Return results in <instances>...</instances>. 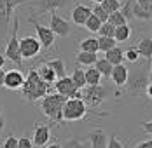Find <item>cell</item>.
Segmentation results:
<instances>
[{"mask_svg": "<svg viewBox=\"0 0 152 148\" xmlns=\"http://www.w3.org/2000/svg\"><path fill=\"white\" fill-rule=\"evenodd\" d=\"M79 49L84 51V52H98V40H96V37H88L84 40H80Z\"/></svg>", "mask_w": 152, "mask_h": 148, "instance_id": "cell-25", "label": "cell"}, {"mask_svg": "<svg viewBox=\"0 0 152 148\" xmlns=\"http://www.w3.org/2000/svg\"><path fill=\"white\" fill-rule=\"evenodd\" d=\"M84 77H86V86H98V84H102V78H103L94 66L84 70Z\"/></svg>", "mask_w": 152, "mask_h": 148, "instance_id": "cell-24", "label": "cell"}, {"mask_svg": "<svg viewBox=\"0 0 152 148\" xmlns=\"http://www.w3.org/2000/svg\"><path fill=\"white\" fill-rule=\"evenodd\" d=\"M89 112L88 104L84 103L80 98H68L63 108H61V117L65 122H74V120H80L86 117V113Z\"/></svg>", "mask_w": 152, "mask_h": 148, "instance_id": "cell-4", "label": "cell"}, {"mask_svg": "<svg viewBox=\"0 0 152 148\" xmlns=\"http://www.w3.org/2000/svg\"><path fill=\"white\" fill-rule=\"evenodd\" d=\"M61 148H89L88 139H80V138H68L65 141H60Z\"/></svg>", "mask_w": 152, "mask_h": 148, "instance_id": "cell-26", "label": "cell"}, {"mask_svg": "<svg viewBox=\"0 0 152 148\" xmlns=\"http://www.w3.org/2000/svg\"><path fill=\"white\" fill-rule=\"evenodd\" d=\"M91 14H93V16H96V17H98L102 23H105L107 19H108V14H107L105 11H103V7H102V5H98V4H96V5H94V7L91 9Z\"/></svg>", "mask_w": 152, "mask_h": 148, "instance_id": "cell-36", "label": "cell"}, {"mask_svg": "<svg viewBox=\"0 0 152 148\" xmlns=\"http://www.w3.org/2000/svg\"><path fill=\"white\" fill-rule=\"evenodd\" d=\"M96 33H100V37H114V26L110 23H102V26L98 28Z\"/></svg>", "mask_w": 152, "mask_h": 148, "instance_id": "cell-34", "label": "cell"}, {"mask_svg": "<svg viewBox=\"0 0 152 148\" xmlns=\"http://www.w3.org/2000/svg\"><path fill=\"white\" fill-rule=\"evenodd\" d=\"M37 73H39V77L46 82L47 86H51V84H54V82H56V75H54V72L47 66L46 63H44V65H40V66L37 68Z\"/></svg>", "mask_w": 152, "mask_h": 148, "instance_id": "cell-23", "label": "cell"}, {"mask_svg": "<svg viewBox=\"0 0 152 148\" xmlns=\"http://www.w3.org/2000/svg\"><path fill=\"white\" fill-rule=\"evenodd\" d=\"M128 75H129V70H128V66H126L124 63L112 66L110 78H112V82H114L117 87H124V84H126V80H128Z\"/></svg>", "mask_w": 152, "mask_h": 148, "instance_id": "cell-15", "label": "cell"}, {"mask_svg": "<svg viewBox=\"0 0 152 148\" xmlns=\"http://www.w3.org/2000/svg\"><path fill=\"white\" fill-rule=\"evenodd\" d=\"M4 75H5V72H4V68H0V89L4 87Z\"/></svg>", "mask_w": 152, "mask_h": 148, "instance_id": "cell-46", "label": "cell"}, {"mask_svg": "<svg viewBox=\"0 0 152 148\" xmlns=\"http://www.w3.org/2000/svg\"><path fill=\"white\" fill-rule=\"evenodd\" d=\"M135 49H137V52H138L140 58H145L147 61H151V58H152V40H151L149 35L143 37V38H140V42L135 45Z\"/></svg>", "mask_w": 152, "mask_h": 148, "instance_id": "cell-17", "label": "cell"}, {"mask_svg": "<svg viewBox=\"0 0 152 148\" xmlns=\"http://www.w3.org/2000/svg\"><path fill=\"white\" fill-rule=\"evenodd\" d=\"M107 23H110L114 28L115 26H121V25H126L128 23V19L121 14V11H115V12H112V14H108V19H107Z\"/></svg>", "mask_w": 152, "mask_h": 148, "instance_id": "cell-32", "label": "cell"}, {"mask_svg": "<svg viewBox=\"0 0 152 148\" xmlns=\"http://www.w3.org/2000/svg\"><path fill=\"white\" fill-rule=\"evenodd\" d=\"M96 40H98V51H102V52H107V51H110L112 47L117 45V42L114 40V37H100Z\"/></svg>", "mask_w": 152, "mask_h": 148, "instance_id": "cell-29", "label": "cell"}, {"mask_svg": "<svg viewBox=\"0 0 152 148\" xmlns=\"http://www.w3.org/2000/svg\"><path fill=\"white\" fill-rule=\"evenodd\" d=\"M23 82H25V75L21 70L12 68V70L5 72V75H4V87L9 89V91H19Z\"/></svg>", "mask_w": 152, "mask_h": 148, "instance_id": "cell-13", "label": "cell"}, {"mask_svg": "<svg viewBox=\"0 0 152 148\" xmlns=\"http://www.w3.org/2000/svg\"><path fill=\"white\" fill-rule=\"evenodd\" d=\"M49 139H51V126H47V124H35L33 126V138H31L33 147L42 148L44 145L49 143Z\"/></svg>", "mask_w": 152, "mask_h": 148, "instance_id": "cell-10", "label": "cell"}, {"mask_svg": "<svg viewBox=\"0 0 152 148\" xmlns=\"http://www.w3.org/2000/svg\"><path fill=\"white\" fill-rule=\"evenodd\" d=\"M105 59L114 66V65H121V63H124V51H122L121 47H112L110 51H107L105 52Z\"/></svg>", "mask_w": 152, "mask_h": 148, "instance_id": "cell-19", "label": "cell"}, {"mask_svg": "<svg viewBox=\"0 0 152 148\" xmlns=\"http://www.w3.org/2000/svg\"><path fill=\"white\" fill-rule=\"evenodd\" d=\"M98 59V52H84V51H79L75 56V61L79 65H86V66H93Z\"/></svg>", "mask_w": 152, "mask_h": 148, "instance_id": "cell-20", "label": "cell"}, {"mask_svg": "<svg viewBox=\"0 0 152 148\" xmlns=\"http://www.w3.org/2000/svg\"><path fill=\"white\" fill-rule=\"evenodd\" d=\"M91 16V7L84 5V4H75L72 12H70V17H72V23L77 25V26H84L86 19Z\"/></svg>", "mask_w": 152, "mask_h": 148, "instance_id": "cell-14", "label": "cell"}, {"mask_svg": "<svg viewBox=\"0 0 152 148\" xmlns=\"http://www.w3.org/2000/svg\"><path fill=\"white\" fill-rule=\"evenodd\" d=\"M126 92L133 94V96H140L142 92H145L147 87L151 86V77L149 72H143L142 68H137L133 72H129L128 80H126Z\"/></svg>", "mask_w": 152, "mask_h": 148, "instance_id": "cell-3", "label": "cell"}, {"mask_svg": "<svg viewBox=\"0 0 152 148\" xmlns=\"http://www.w3.org/2000/svg\"><path fill=\"white\" fill-rule=\"evenodd\" d=\"M30 0H0V21L4 19V26L7 28L9 23L12 21V12L19 4H25Z\"/></svg>", "mask_w": 152, "mask_h": 148, "instance_id": "cell-11", "label": "cell"}, {"mask_svg": "<svg viewBox=\"0 0 152 148\" xmlns=\"http://www.w3.org/2000/svg\"><path fill=\"white\" fill-rule=\"evenodd\" d=\"M93 4H102V2H103V0H91Z\"/></svg>", "mask_w": 152, "mask_h": 148, "instance_id": "cell-48", "label": "cell"}, {"mask_svg": "<svg viewBox=\"0 0 152 148\" xmlns=\"http://www.w3.org/2000/svg\"><path fill=\"white\" fill-rule=\"evenodd\" d=\"M94 68L100 72L102 77H110V73H112V65H110L105 58H98V59H96Z\"/></svg>", "mask_w": 152, "mask_h": 148, "instance_id": "cell-27", "label": "cell"}, {"mask_svg": "<svg viewBox=\"0 0 152 148\" xmlns=\"http://www.w3.org/2000/svg\"><path fill=\"white\" fill-rule=\"evenodd\" d=\"M135 148H152V139H151V136H149L145 141H140V143H138Z\"/></svg>", "mask_w": 152, "mask_h": 148, "instance_id": "cell-43", "label": "cell"}, {"mask_svg": "<svg viewBox=\"0 0 152 148\" xmlns=\"http://www.w3.org/2000/svg\"><path fill=\"white\" fill-rule=\"evenodd\" d=\"M18 30H19V19L18 16L12 17V33H11V38L7 42V47H5V58L11 59L12 63H18L19 66H23V58L19 54V38H18Z\"/></svg>", "mask_w": 152, "mask_h": 148, "instance_id": "cell-6", "label": "cell"}, {"mask_svg": "<svg viewBox=\"0 0 152 148\" xmlns=\"http://www.w3.org/2000/svg\"><path fill=\"white\" fill-rule=\"evenodd\" d=\"M140 127H142V129H143L145 133L149 134V136L152 134V122H151V120H145V122H140Z\"/></svg>", "mask_w": 152, "mask_h": 148, "instance_id": "cell-41", "label": "cell"}, {"mask_svg": "<svg viewBox=\"0 0 152 148\" xmlns=\"http://www.w3.org/2000/svg\"><path fill=\"white\" fill-rule=\"evenodd\" d=\"M72 0H40V12H56L58 9H63L65 5H68Z\"/></svg>", "mask_w": 152, "mask_h": 148, "instance_id": "cell-18", "label": "cell"}, {"mask_svg": "<svg viewBox=\"0 0 152 148\" xmlns=\"http://www.w3.org/2000/svg\"><path fill=\"white\" fill-rule=\"evenodd\" d=\"M4 129H5V117H4V115H0V134H2Z\"/></svg>", "mask_w": 152, "mask_h": 148, "instance_id": "cell-45", "label": "cell"}, {"mask_svg": "<svg viewBox=\"0 0 152 148\" xmlns=\"http://www.w3.org/2000/svg\"><path fill=\"white\" fill-rule=\"evenodd\" d=\"M129 37H131V26L128 23L114 28V40L115 42H126Z\"/></svg>", "mask_w": 152, "mask_h": 148, "instance_id": "cell-22", "label": "cell"}, {"mask_svg": "<svg viewBox=\"0 0 152 148\" xmlns=\"http://www.w3.org/2000/svg\"><path fill=\"white\" fill-rule=\"evenodd\" d=\"M2 148H18V138L16 136H7L5 139H4V143H2Z\"/></svg>", "mask_w": 152, "mask_h": 148, "instance_id": "cell-39", "label": "cell"}, {"mask_svg": "<svg viewBox=\"0 0 152 148\" xmlns=\"http://www.w3.org/2000/svg\"><path fill=\"white\" fill-rule=\"evenodd\" d=\"M42 148H61V143L58 141V139H54V141H51V143H47V145H44Z\"/></svg>", "mask_w": 152, "mask_h": 148, "instance_id": "cell-44", "label": "cell"}, {"mask_svg": "<svg viewBox=\"0 0 152 148\" xmlns=\"http://www.w3.org/2000/svg\"><path fill=\"white\" fill-rule=\"evenodd\" d=\"M131 14H133L135 19H140V21H149L151 19V11L142 9L137 4H131Z\"/></svg>", "mask_w": 152, "mask_h": 148, "instance_id": "cell-28", "label": "cell"}, {"mask_svg": "<svg viewBox=\"0 0 152 148\" xmlns=\"http://www.w3.org/2000/svg\"><path fill=\"white\" fill-rule=\"evenodd\" d=\"M70 78H72V82L77 86V89H84V87H86V77H84V70L75 68Z\"/></svg>", "mask_w": 152, "mask_h": 148, "instance_id": "cell-31", "label": "cell"}, {"mask_svg": "<svg viewBox=\"0 0 152 148\" xmlns=\"http://www.w3.org/2000/svg\"><path fill=\"white\" fill-rule=\"evenodd\" d=\"M28 23H31L33 25V28H35V33H37V40L40 42V45H42V49H49L51 45H53V42H54V38H56V35L51 31V30L47 28V26H44V25H40L33 16H31L30 19H28Z\"/></svg>", "mask_w": 152, "mask_h": 148, "instance_id": "cell-8", "label": "cell"}, {"mask_svg": "<svg viewBox=\"0 0 152 148\" xmlns=\"http://www.w3.org/2000/svg\"><path fill=\"white\" fill-rule=\"evenodd\" d=\"M65 101H66V98L58 94V92H47L46 96L40 99V104L39 106H40L42 113L49 120H53V122H63L61 108H63V103Z\"/></svg>", "mask_w": 152, "mask_h": 148, "instance_id": "cell-2", "label": "cell"}, {"mask_svg": "<svg viewBox=\"0 0 152 148\" xmlns=\"http://www.w3.org/2000/svg\"><path fill=\"white\" fill-rule=\"evenodd\" d=\"M18 148H33V143L30 138L21 136V138H18Z\"/></svg>", "mask_w": 152, "mask_h": 148, "instance_id": "cell-40", "label": "cell"}, {"mask_svg": "<svg viewBox=\"0 0 152 148\" xmlns=\"http://www.w3.org/2000/svg\"><path fill=\"white\" fill-rule=\"evenodd\" d=\"M19 91H21V96L25 98V101L35 103V101H40L51 89H49V86L39 77L37 70H30V73L25 77V82H23V86H21Z\"/></svg>", "mask_w": 152, "mask_h": 148, "instance_id": "cell-1", "label": "cell"}, {"mask_svg": "<svg viewBox=\"0 0 152 148\" xmlns=\"http://www.w3.org/2000/svg\"><path fill=\"white\" fill-rule=\"evenodd\" d=\"M47 66L54 72V75H56V78H61V77H65L66 75V70H65V63L61 61V58H53L49 59L46 63Z\"/></svg>", "mask_w": 152, "mask_h": 148, "instance_id": "cell-21", "label": "cell"}, {"mask_svg": "<svg viewBox=\"0 0 152 148\" xmlns=\"http://www.w3.org/2000/svg\"><path fill=\"white\" fill-rule=\"evenodd\" d=\"M112 96V91L102 84L98 86H88L86 89H80V99L89 106H98L102 104L105 99H108Z\"/></svg>", "mask_w": 152, "mask_h": 148, "instance_id": "cell-5", "label": "cell"}, {"mask_svg": "<svg viewBox=\"0 0 152 148\" xmlns=\"http://www.w3.org/2000/svg\"><path fill=\"white\" fill-rule=\"evenodd\" d=\"M4 65H5V56L0 52V68H4Z\"/></svg>", "mask_w": 152, "mask_h": 148, "instance_id": "cell-47", "label": "cell"}, {"mask_svg": "<svg viewBox=\"0 0 152 148\" xmlns=\"http://www.w3.org/2000/svg\"><path fill=\"white\" fill-rule=\"evenodd\" d=\"M2 113H4V106L0 104V115H2Z\"/></svg>", "mask_w": 152, "mask_h": 148, "instance_id": "cell-49", "label": "cell"}, {"mask_svg": "<svg viewBox=\"0 0 152 148\" xmlns=\"http://www.w3.org/2000/svg\"><path fill=\"white\" fill-rule=\"evenodd\" d=\"M100 26H102V21H100L96 16H93V14L89 16V17L86 19V23H84V28H88L91 33H96Z\"/></svg>", "mask_w": 152, "mask_h": 148, "instance_id": "cell-33", "label": "cell"}, {"mask_svg": "<svg viewBox=\"0 0 152 148\" xmlns=\"http://www.w3.org/2000/svg\"><path fill=\"white\" fill-rule=\"evenodd\" d=\"M89 148H105L107 147V134L102 129H94L86 136Z\"/></svg>", "mask_w": 152, "mask_h": 148, "instance_id": "cell-16", "label": "cell"}, {"mask_svg": "<svg viewBox=\"0 0 152 148\" xmlns=\"http://www.w3.org/2000/svg\"><path fill=\"white\" fill-rule=\"evenodd\" d=\"M135 4L140 5L142 9H145V11H151V0H137Z\"/></svg>", "mask_w": 152, "mask_h": 148, "instance_id": "cell-42", "label": "cell"}, {"mask_svg": "<svg viewBox=\"0 0 152 148\" xmlns=\"http://www.w3.org/2000/svg\"><path fill=\"white\" fill-rule=\"evenodd\" d=\"M124 61H129V63H138V61H140V56H138V52H137L135 47H129V49H128V52L124 54Z\"/></svg>", "mask_w": 152, "mask_h": 148, "instance_id": "cell-37", "label": "cell"}, {"mask_svg": "<svg viewBox=\"0 0 152 148\" xmlns=\"http://www.w3.org/2000/svg\"><path fill=\"white\" fill-rule=\"evenodd\" d=\"M47 28L51 30L56 37H68L70 31H72V25L61 17L58 12H51V19H49V26Z\"/></svg>", "mask_w": 152, "mask_h": 148, "instance_id": "cell-9", "label": "cell"}, {"mask_svg": "<svg viewBox=\"0 0 152 148\" xmlns=\"http://www.w3.org/2000/svg\"><path fill=\"white\" fill-rule=\"evenodd\" d=\"M105 148H124V145H122V141L115 134H110V136H107V147Z\"/></svg>", "mask_w": 152, "mask_h": 148, "instance_id": "cell-35", "label": "cell"}, {"mask_svg": "<svg viewBox=\"0 0 152 148\" xmlns=\"http://www.w3.org/2000/svg\"><path fill=\"white\" fill-rule=\"evenodd\" d=\"M42 51V45L40 42L35 38V37H23L19 38V54L23 59H33L37 58Z\"/></svg>", "mask_w": 152, "mask_h": 148, "instance_id": "cell-7", "label": "cell"}, {"mask_svg": "<svg viewBox=\"0 0 152 148\" xmlns=\"http://www.w3.org/2000/svg\"><path fill=\"white\" fill-rule=\"evenodd\" d=\"M121 14L126 17V19H133V14H131V0H126L124 4L121 5Z\"/></svg>", "mask_w": 152, "mask_h": 148, "instance_id": "cell-38", "label": "cell"}, {"mask_svg": "<svg viewBox=\"0 0 152 148\" xmlns=\"http://www.w3.org/2000/svg\"><path fill=\"white\" fill-rule=\"evenodd\" d=\"M98 5H102L103 7V11H105L107 14H112V12H115V11H119L122 5L121 0H103L102 4H98Z\"/></svg>", "mask_w": 152, "mask_h": 148, "instance_id": "cell-30", "label": "cell"}, {"mask_svg": "<svg viewBox=\"0 0 152 148\" xmlns=\"http://www.w3.org/2000/svg\"><path fill=\"white\" fill-rule=\"evenodd\" d=\"M54 89H56L58 94L65 96L66 99H68V98H74L75 92L79 91L77 86L72 82V78H70L68 75H65V77H61V78H56V82H54Z\"/></svg>", "mask_w": 152, "mask_h": 148, "instance_id": "cell-12", "label": "cell"}]
</instances>
